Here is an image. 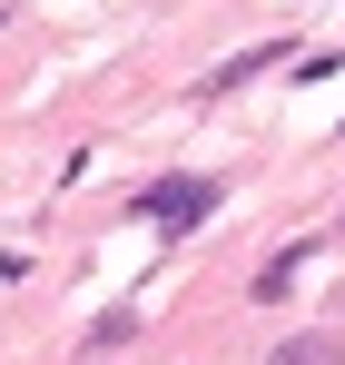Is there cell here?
<instances>
[{"label": "cell", "instance_id": "obj_1", "mask_svg": "<svg viewBox=\"0 0 345 365\" xmlns=\"http://www.w3.org/2000/svg\"><path fill=\"white\" fill-rule=\"evenodd\" d=\"M217 197H227L217 178H197V168L177 178V168H168V178H148V187H138L128 207H138L148 227H168V237H187V227H207V217H217Z\"/></svg>", "mask_w": 345, "mask_h": 365}, {"label": "cell", "instance_id": "obj_2", "mask_svg": "<svg viewBox=\"0 0 345 365\" xmlns=\"http://www.w3.org/2000/svg\"><path fill=\"white\" fill-rule=\"evenodd\" d=\"M316 257H326V237H296V247H277V257L257 267V306H287V297H296V277H306Z\"/></svg>", "mask_w": 345, "mask_h": 365}, {"label": "cell", "instance_id": "obj_3", "mask_svg": "<svg viewBox=\"0 0 345 365\" xmlns=\"http://www.w3.org/2000/svg\"><path fill=\"white\" fill-rule=\"evenodd\" d=\"M277 60H296V50H287V40H257V50H237V60L207 69V79H197V99H227V89H247L257 69H277Z\"/></svg>", "mask_w": 345, "mask_h": 365}, {"label": "cell", "instance_id": "obj_4", "mask_svg": "<svg viewBox=\"0 0 345 365\" xmlns=\"http://www.w3.org/2000/svg\"><path fill=\"white\" fill-rule=\"evenodd\" d=\"M267 365H345V346L326 336V326H306V336H287V346H277Z\"/></svg>", "mask_w": 345, "mask_h": 365}, {"label": "cell", "instance_id": "obj_5", "mask_svg": "<svg viewBox=\"0 0 345 365\" xmlns=\"http://www.w3.org/2000/svg\"><path fill=\"white\" fill-rule=\"evenodd\" d=\"M128 336H138V316H128V306H118V316H99V326H89V365H99V356H118Z\"/></svg>", "mask_w": 345, "mask_h": 365}, {"label": "cell", "instance_id": "obj_6", "mask_svg": "<svg viewBox=\"0 0 345 365\" xmlns=\"http://www.w3.org/2000/svg\"><path fill=\"white\" fill-rule=\"evenodd\" d=\"M336 237H345V207H336Z\"/></svg>", "mask_w": 345, "mask_h": 365}, {"label": "cell", "instance_id": "obj_7", "mask_svg": "<svg viewBox=\"0 0 345 365\" xmlns=\"http://www.w3.org/2000/svg\"><path fill=\"white\" fill-rule=\"evenodd\" d=\"M0 20H10V0H0Z\"/></svg>", "mask_w": 345, "mask_h": 365}]
</instances>
